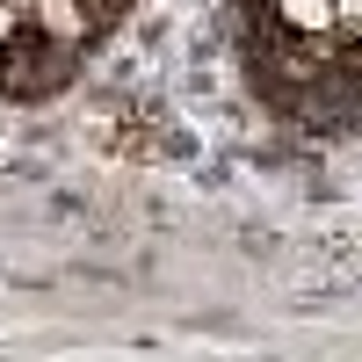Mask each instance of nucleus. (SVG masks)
<instances>
[{
	"mask_svg": "<svg viewBox=\"0 0 362 362\" xmlns=\"http://www.w3.org/2000/svg\"><path fill=\"white\" fill-rule=\"evenodd\" d=\"M29 22H37L51 44H66V51H80L95 37V8H87V0H29Z\"/></svg>",
	"mask_w": 362,
	"mask_h": 362,
	"instance_id": "1",
	"label": "nucleus"
},
{
	"mask_svg": "<svg viewBox=\"0 0 362 362\" xmlns=\"http://www.w3.org/2000/svg\"><path fill=\"white\" fill-rule=\"evenodd\" d=\"M276 15L297 29V37H326V29H341L334 0H276Z\"/></svg>",
	"mask_w": 362,
	"mask_h": 362,
	"instance_id": "2",
	"label": "nucleus"
},
{
	"mask_svg": "<svg viewBox=\"0 0 362 362\" xmlns=\"http://www.w3.org/2000/svg\"><path fill=\"white\" fill-rule=\"evenodd\" d=\"M22 22H29V15L15 8V0H0V44H8V37H15V29H22Z\"/></svg>",
	"mask_w": 362,
	"mask_h": 362,
	"instance_id": "3",
	"label": "nucleus"
},
{
	"mask_svg": "<svg viewBox=\"0 0 362 362\" xmlns=\"http://www.w3.org/2000/svg\"><path fill=\"white\" fill-rule=\"evenodd\" d=\"M87 8H95V15H102V8H116V0H87Z\"/></svg>",
	"mask_w": 362,
	"mask_h": 362,
	"instance_id": "4",
	"label": "nucleus"
}]
</instances>
